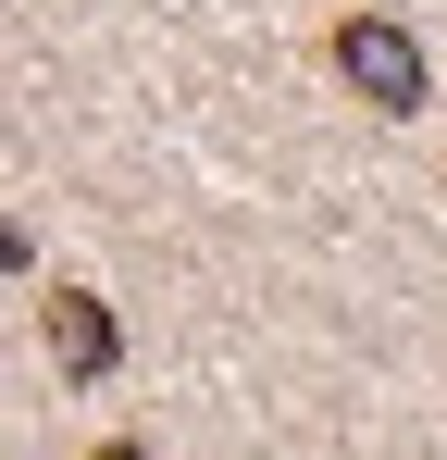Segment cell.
Masks as SVG:
<instances>
[{
	"instance_id": "1",
	"label": "cell",
	"mask_w": 447,
	"mask_h": 460,
	"mask_svg": "<svg viewBox=\"0 0 447 460\" xmlns=\"http://www.w3.org/2000/svg\"><path fill=\"white\" fill-rule=\"evenodd\" d=\"M336 75L361 87L372 112H423V38L385 25V13H348V25H336Z\"/></svg>"
},
{
	"instance_id": "2",
	"label": "cell",
	"mask_w": 447,
	"mask_h": 460,
	"mask_svg": "<svg viewBox=\"0 0 447 460\" xmlns=\"http://www.w3.org/2000/svg\"><path fill=\"white\" fill-rule=\"evenodd\" d=\"M50 349H63V374H74V385H100L112 361H125V336H112V311L87 299V287H63V299H50Z\"/></svg>"
},
{
	"instance_id": "3",
	"label": "cell",
	"mask_w": 447,
	"mask_h": 460,
	"mask_svg": "<svg viewBox=\"0 0 447 460\" xmlns=\"http://www.w3.org/2000/svg\"><path fill=\"white\" fill-rule=\"evenodd\" d=\"M87 460H149V448H87Z\"/></svg>"
}]
</instances>
